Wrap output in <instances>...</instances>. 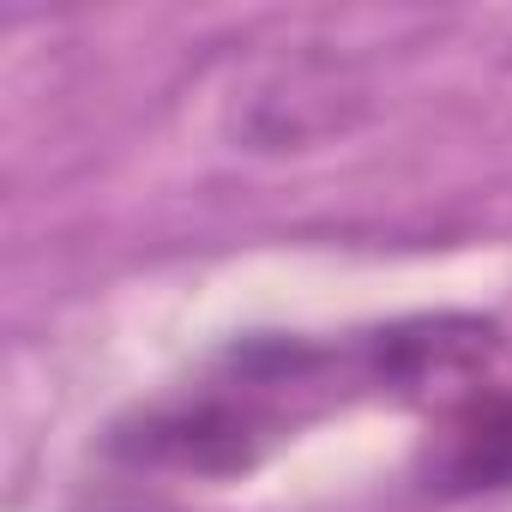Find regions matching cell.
I'll use <instances>...</instances> for the list:
<instances>
[{
	"label": "cell",
	"instance_id": "6da1fadb",
	"mask_svg": "<svg viewBox=\"0 0 512 512\" xmlns=\"http://www.w3.org/2000/svg\"><path fill=\"white\" fill-rule=\"evenodd\" d=\"M446 476L458 488H512V398L476 404L452 434Z\"/></svg>",
	"mask_w": 512,
	"mask_h": 512
}]
</instances>
